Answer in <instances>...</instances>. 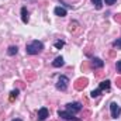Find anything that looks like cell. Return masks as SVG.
I'll use <instances>...</instances> for the list:
<instances>
[{"mask_svg":"<svg viewBox=\"0 0 121 121\" xmlns=\"http://www.w3.org/2000/svg\"><path fill=\"white\" fill-rule=\"evenodd\" d=\"M42 49H44V44L41 41H38V39H35V41H32L30 44H27V47H26V52L28 55H37Z\"/></svg>","mask_w":121,"mask_h":121,"instance_id":"obj_1","label":"cell"},{"mask_svg":"<svg viewBox=\"0 0 121 121\" xmlns=\"http://www.w3.org/2000/svg\"><path fill=\"white\" fill-rule=\"evenodd\" d=\"M56 89L60 91H65L68 89V86H69V78L68 76H63V75H60L59 78H58V80H56Z\"/></svg>","mask_w":121,"mask_h":121,"instance_id":"obj_2","label":"cell"},{"mask_svg":"<svg viewBox=\"0 0 121 121\" xmlns=\"http://www.w3.org/2000/svg\"><path fill=\"white\" fill-rule=\"evenodd\" d=\"M58 116H59L60 118H63V120H68V121H80L79 117H75V114H72L70 111H58Z\"/></svg>","mask_w":121,"mask_h":121,"instance_id":"obj_3","label":"cell"},{"mask_svg":"<svg viewBox=\"0 0 121 121\" xmlns=\"http://www.w3.org/2000/svg\"><path fill=\"white\" fill-rule=\"evenodd\" d=\"M82 104L79 103V101H75V103H68L66 104V110L68 111H70L72 114H75V113H79L80 110H82Z\"/></svg>","mask_w":121,"mask_h":121,"instance_id":"obj_4","label":"cell"},{"mask_svg":"<svg viewBox=\"0 0 121 121\" xmlns=\"http://www.w3.org/2000/svg\"><path fill=\"white\" fill-rule=\"evenodd\" d=\"M110 113H111V117L113 118H118L121 114V107L116 103V101H113L111 104H110Z\"/></svg>","mask_w":121,"mask_h":121,"instance_id":"obj_5","label":"cell"},{"mask_svg":"<svg viewBox=\"0 0 121 121\" xmlns=\"http://www.w3.org/2000/svg\"><path fill=\"white\" fill-rule=\"evenodd\" d=\"M48 117H49V110H48L47 107H41V108L38 110V113H37L38 121H44V120H47Z\"/></svg>","mask_w":121,"mask_h":121,"instance_id":"obj_6","label":"cell"},{"mask_svg":"<svg viewBox=\"0 0 121 121\" xmlns=\"http://www.w3.org/2000/svg\"><path fill=\"white\" fill-rule=\"evenodd\" d=\"M21 20H23V23H24V24H27V23H28V20H30V14H28L27 7H21Z\"/></svg>","mask_w":121,"mask_h":121,"instance_id":"obj_7","label":"cell"},{"mask_svg":"<svg viewBox=\"0 0 121 121\" xmlns=\"http://www.w3.org/2000/svg\"><path fill=\"white\" fill-rule=\"evenodd\" d=\"M54 13H55V16H58V17H65V16H66V9L58 6V7L54 9Z\"/></svg>","mask_w":121,"mask_h":121,"instance_id":"obj_8","label":"cell"},{"mask_svg":"<svg viewBox=\"0 0 121 121\" xmlns=\"http://www.w3.org/2000/svg\"><path fill=\"white\" fill-rule=\"evenodd\" d=\"M91 65H93L94 69H97V68H103L104 62L100 59V58H93V59H91Z\"/></svg>","mask_w":121,"mask_h":121,"instance_id":"obj_9","label":"cell"},{"mask_svg":"<svg viewBox=\"0 0 121 121\" xmlns=\"http://www.w3.org/2000/svg\"><path fill=\"white\" fill-rule=\"evenodd\" d=\"M110 86H111V82L110 80H104V82H101L100 83V86H99V89L103 91V90H110Z\"/></svg>","mask_w":121,"mask_h":121,"instance_id":"obj_10","label":"cell"},{"mask_svg":"<svg viewBox=\"0 0 121 121\" xmlns=\"http://www.w3.org/2000/svg\"><path fill=\"white\" fill-rule=\"evenodd\" d=\"M63 65H65V60H63L62 56H58L56 59L52 62V66H54V68H60V66H63Z\"/></svg>","mask_w":121,"mask_h":121,"instance_id":"obj_11","label":"cell"},{"mask_svg":"<svg viewBox=\"0 0 121 121\" xmlns=\"http://www.w3.org/2000/svg\"><path fill=\"white\" fill-rule=\"evenodd\" d=\"M18 52V48L16 47V45H11V47H9V49H7V54L10 55V56H13V55H16Z\"/></svg>","mask_w":121,"mask_h":121,"instance_id":"obj_12","label":"cell"},{"mask_svg":"<svg viewBox=\"0 0 121 121\" xmlns=\"http://www.w3.org/2000/svg\"><path fill=\"white\" fill-rule=\"evenodd\" d=\"M91 3H93L96 10H101V7H103V1L101 0H91Z\"/></svg>","mask_w":121,"mask_h":121,"instance_id":"obj_13","label":"cell"},{"mask_svg":"<svg viewBox=\"0 0 121 121\" xmlns=\"http://www.w3.org/2000/svg\"><path fill=\"white\" fill-rule=\"evenodd\" d=\"M63 45H65V41H55V44H54V47L56 48V49H60V48H63Z\"/></svg>","mask_w":121,"mask_h":121,"instance_id":"obj_14","label":"cell"},{"mask_svg":"<svg viewBox=\"0 0 121 121\" xmlns=\"http://www.w3.org/2000/svg\"><path fill=\"white\" fill-rule=\"evenodd\" d=\"M100 93H101V90H100V89H96V90H93L90 93V96L93 97V99H96V97H99V96H100Z\"/></svg>","mask_w":121,"mask_h":121,"instance_id":"obj_15","label":"cell"},{"mask_svg":"<svg viewBox=\"0 0 121 121\" xmlns=\"http://www.w3.org/2000/svg\"><path fill=\"white\" fill-rule=\"evenodd\" d=\"M113 47H114V48H117V49H121V38L116 39V41L113 42Z\"/></svg>","mask_w":121,"mask_h":121,"instance_id":"obj_16","label":"cell"},{"mask_svg":"<svg viewBox=\"0 0 121 121\" xmlns=\"http://www.w3.org/2000/svg\"><path fill=\"white\" fill-rule=\"evenodd\" d=\"M17 96H18V90L16 89V90H13L11 93H10V100H13V99H14V97H17Z\"/></svg>","mask_w":121,"mask_h":121,"instance_id":"obj_17","label":"cell"},{"mask_svg":"<svg viewBox=\"0 0 121 121\" xmlns=\"http://www.w3.org/2000/svg\"><path fill=\"white\" fill-rule=\"evenodd\" d=\"M116 1H117V0H104V3H106V4H108V6H113Z\"/></svg>","mask_w":121,"mask_h":121,"instance_id":"obj_18","label":"cell"},{"mask_svg":"<svg viewBox=\"0 0 121 121\" xmlns=\"http://www.w3.org/2000/svg\"><path fill=\"white\" fill-rule=\"evenodd\" d=\"M117 70H118V72H121V60H118V62H117Z\"/></svg>","mask_w":121,"mask_h":121,"instance_id":"obj_19","label":"cell"},{"mask_svg":"<svg viewBox=\"0 0 121 121\" xmlns=\"http://www.w3.org/2000/svg\"><path fill=\"white\" fill-rule=\"evenodd\" d=\"M11 121H23V120H20V118H14V120H11Z\"/></svg>","mask_w":121,"mask_h":121,"instance_id":"obj_20","label":"cell"}]
</instances>
